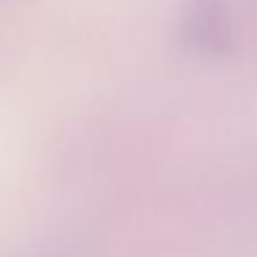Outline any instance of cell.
<instances>
[{"instance_id":"1","label":"cell","mask_w":257,"mask_h":257,"mask_svg":"<svg viewBox=\"0 0 257 257\" xmlns=\"http://www.w3.org/2000/svg\"><path fill=\"white\" fill-rule=\"evenodd\" d=\"M182 39L205 55H223L230 50L232 34L225 10L216 0H196L182 21Z\"/></svg>"}]
</instances>
